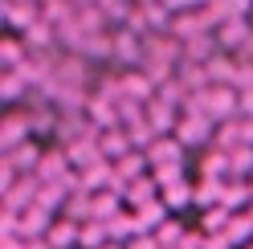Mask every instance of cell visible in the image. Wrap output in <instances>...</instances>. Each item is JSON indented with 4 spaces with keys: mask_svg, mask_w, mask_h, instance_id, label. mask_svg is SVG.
I'll return each mask as SVG.
<instances>
[{
    "mask_svg": "<svg viewBox=\"0 0 253 249\" xmlns=\"http://www.w3.org/2000/svg\"><path fill=\"white\" fill-rule=\"evenodd\" d=\"M204 111H209L212 119H220V115H233L237 111V102H241V94H233V90H225V86H212V90H204Z\"/></svg>",
    "mask_w": 253,
    "mask_h": 249,
    "instance_id": "1",
    "label": "cell"
},
{
    "mask_svg": "<svg viewBox=\"0 0 253 249\" xmlns=\"http://www.w3.org/2000/svg\"><path fill=\"white\" fill-rule=\"evenodd\" d=\"M45 241H49V249H74V245H82V229H78L74 221H57L49 233H45Z\"/></svg>",
    "mask_w": 253,
    "mask_h": 249,
    "instance_id": "2",
    "label": "cell"
},
{
    "mask_svg": "<svg viewBox=\"0 0 253 249\" xmlns=\"http://www.w3.org/2000/svg\"><path fill=\"white\" fill-rule=\"evenodd\" d=\"M98 151L110 155V160H115V155H126V151H131V139H126L119 127H115V131H102V135H98Z\"/></svg>",
    "mask_w": 253,
    "mask_h": 249,
    "instance_id": "3",
    "label": "cell"
},
{
    "mask_svg": "<svg viewBox=\"0 0 253 249\" xmlns=\"http://www.w3.org/2000/svg\"><path fill=\"white\" fill-rule=\"evenodd\" d=\"M204 131H209V115H188L180 123V143H196Z\"/></svg>",
    "mask_w": 253,
    "mask_h": 249,
    "instance_id": "4",
    "label": "cell"
},
{
    "mask_svg": "<svg viewBox=\"0 0 253 249\" xmlns=\"http://www.w3.org/2000/svg\"><path fill=\"white\" fill-rule=\"evenodd\" d=\"M106 237H110V233H106V225H102V221L82 225V245H86V249H106Z\"/></svg>",
    "mask_w": 253,
    "mask_h": 249,
    "instance_id": "5",
    "label": "cell"
},
{
    "mask_svg": "<svg viewBox=\"0 0 253 249\" xmlns=\"http://www.w3.org/2000/svg\"><path fill=\"white\" fill-rule=\"evenodd\" d=\"M37 143H33V139H29V143L25 147H17V151H12V155H4V160H12V167H17V172H21V167H29V164H37Z\"/></svg>",
    "mask_w": 253,
    "mask_h": 249,
    "instance_id": "6",
    "label": "cell"
},
{
    "mask_svg": "<svg viewBox=\"0 0 253 249\" xmlns=\"http://www.w3.org/2000/svg\"><path fill=\"white\" fill-rule=\"evenodd\" d=\"M151 127L155 131H168L171 127V102H164V98L151 102Z\"/></svg>",
    "mask_w": 253,
    "mask_h": 249,
    "instance_id": "7",
    "label": "cell"
},
{
    "mask_svg": "<svg viewBox=\"0 0 253 249\" xmlns=\"http://www.w3.org/2000/svg\"><path fill=\"white\" fill-rule=\"evenodd\" d=\"M184 53L188 57H209L212 53V37H192V41L184 45Z\"/></svg>",
    "mask_w": 253,
    "mask_h": 249,
    "instance_id": "8",
    "label": "cell"
},
{
    "mask_svg": "<svg viewBox=\"0 0 253 249\" xmlns=\"http://www.w3.org/2000/svg\"><path fill=\"white\" fill-rule=\"evenodd\" d=\"M176 155H180V147H176V143H155V147H151V160H155V164L168 160L171 167H176Z\"/></svg>",
    "mask_w": 253,
    "mask_h": 249,
    "instance_id": "9",
    "label": "cell"
},
{
    "mask_svg": "<svg viewBox=\"0 0 253 249\" xmlns=\"http://www.w3.org/2000/svg\"><path fill=\"white\" fill-rule=\"evenodd\" d=\"M160 216H164V208L151 200V205H139V216H135V225H151V221H160Z\"/></svg>",
    "mask_w": 253,
    "mask_h": 249,
    "instance_id": "10",
    "label": "cell"
},
{
    "mask_svg": "<svg viewBox=\"0 0 253 249\" xmlns=\"http://www.w3.org/2000/svg\"><path fill=\"white\" fill-rule=\"evenodd\" d=\"M176 233H180V229H176V225H168V229H164V225H160V233H155V241H160V245H164V241H168V245H171V241H176Z\"/></svg>",
    "mask_w": 253,
    "mask_h": 249,
    "instance_id": "11",
    "label": "cell"
},
{
    "mask_svg": "<svg viewBox=\"0 0 253 249\" xmlns=\"http://www.w3.org/2000/svg\"><path fill=\"white\" fill-rule=\"evenodd\" d=\"M241 111H245L249 123H253V90H245V94H241Z\"/></svg>",
    "mask_w": 253,
    "mask_h": 249,
    "instance_id": "12",
    "label": "cell"
},
{
    "mask_svg": "<svg viewBox=\"0 0 253 249\" xmlns=\"http://www.w3.org/2000/svg\"><path fill=\"white\" fill-rule=\"evenodd\" d=\"M106 249H115V245H106Z\"/></svg>",
    "mask_w": 253,
    "mask_h": 249,
    "instance_id": "13",
    "label": "cell"
},
{
    "mask_svg": "<svg viewBox=\"0 0 253 249\" xmlns=\"http://www.w3.org/2000/svg\"><path fill=\"white\" fill-rule=\"evenodd\" d=\"M249 249H253V245H249Z\"/></svg>",
    "mask_w": 253,
    "mask_h": 249,
    "instance_id": "14",
    "label": "cell"
}]
</instances>
